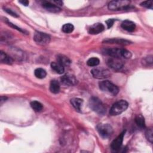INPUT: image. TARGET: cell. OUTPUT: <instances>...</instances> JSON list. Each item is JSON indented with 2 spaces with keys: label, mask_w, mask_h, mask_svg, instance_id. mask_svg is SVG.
I'll list each match as a JSON object with an SVG mask.
<instances>
[{
  "label": "cell",
  "mask_w": 153,
  "mask_h": 153,
  "mask_svg": "<svg viewBox=\"0 0 153 153\" xmlns=\"http://www.w3.org/2000/svg\"><path fill=\"white\" fill-rule=\"evenodd\" d=\"M105 54L109 56L112 57L117 58H124L126 59H130L132 54L130 51H128L124 48H112L106 49L104 51Z\"/></svg>",
  "instance_id": "cell-1"
},
{
  "label": "cell",
  "mask_w": 153,
  "mask_h": 153,
  "mask_svg": "<svg viewBox=\"0 0 153 153\" xmlns=\"http://www.w3.org/2000/svg\"><path fill=\"white\" fill-rule=\"evenodd\" d=\"M90 108L100 115H103L106 113V108L98 97H91L89 100Z\"/></svg>",
  "instance_id": "cell-2"
},
{
  "label": "cell",
  "mask_w": 153,
  "mask_h": 153,
  "mask_svg": "<svg viewBox=\"0 0 153 153\" xmlns=\"http://www.w3.org/2000/svg\"><path fill=\"white\" fill-rule=\"evenodd\" d=\"M99 86L102 91L112 96H116L119 92L118 87L108 80L99 82Z\"/></svg>",
  "instance_id": "cell-3"
},
{
  "label": "cell",
  "mask_w": 153,
  "mask_h": 153,
  "mask_svg": "<svg viewBox=\"0 0 153 153\" xmlns=\"http://www.w3.org/2000/svg\"><path fill=\"white\" fill-rule=\"evenodd\" d=\"M128 106V102L125 100H120L114 103L111 106L109 114L112 116H115L121 114L124 112Z\"/></svg>",
  "instance_id": "cell-4"
},
{
  "label": "cell",
  "mask_w": 153,
  "mask_h": 153,
  "mask_svg": "<svg viewBox=\"0 0 153 153\" xmlns=\"http://www.w3.org/2000/svg\"><path fill=\"white\" fill-rule=\"evenodd\" d=\"M130 1L127 0H118L110 1L108 5V8L111 11L124 10L130 6Z\"/></svg>",
  "instance_id": "cell-5"
},
{
  "label": "cell",
  "mask_w": 153,
  "mask_h": 153,
  "mask_svg": "<svg viewBox=\"0 0 153 153\" xmlns=\"http://www.w3.org/2000/svg\"><path fill=\"white\" fill-rule=\"evenodd\" d=\"M96 128L99 135L103 139L108 138L113 133V128L109 124H99Z\"/></svg>",
  "instance_id": "cell-6"
},
{
  "label": "cell",
  "mask_w": 153,
  "mask_h": 153,
  "mask_svg": "<svg viewBox=\"0 0 153 153\" xmlns=\"http://www.w3.org/2000/svg\"><path fill=\"white\" fill-rule=\"evenodd\" d=\"M91 74L93 76L97 79H105L108 78L111 73L109 71L102 67H96L91 70Z\"/></svg>",
  "instance_id": "cell-7"
},
{
  "label": "cell",
  "mask_w": 153,
  "mask_h": 153,
  "mask_svg": "<svg viewBox=\"0 0 153 153\" xmlns=\"http://www.w3.org/2000/svg\"><path fill=\"white\" fill-rule=\"evenodd\" d=\"M33 40L39 45H44L48 44L50 41V36L44 32L36 31L33 35Z\"/></svg>",
  "instance_id": "cell-8"
},
{
  "label": "cell",
  "mask_w": 153,
  "mask_h": 153,
  "mask_svg": "<svg viewBox=\"0 0 153 153\" xmlns=\"http://www.w3.org/2000/svg\"><path fill=\"white\" fill-rule=\"evenodd\" d=\"M107 65L113 70L119 71L123 68L124 66V62L120 58L111 57L108 60Z\"/></svg>",
  "instance_id": "cell-9"
},
{
  "label": "cell",
  "mask_w": 153,
  "mask_h": 153,
  "mask_svg": "<svg viewBox=\"0 0 153 153\" xmlns=\"http://www.w3.org/2000/svg\"><path fill=\"white\" fill-rule=\"evenodd\" d=\"M60 80L63 84L68 86L75 85L77 83V79L75 76L70 74H66L63 75L60 78Z\"/></svg>",
  "instance_id": "cell-10"
},
{
  "label": "cell",
  "mask_w": 153,
  "mask_h": 153,
  "mask_svg": "<svg viewBox=\"0 0 153 153\" xmlns=\"http://www.w3.org/2000/svg\"><path fill=\"white\" fill-rule=\"evenodd\" d=\"M125 132H126L125 130L123 131L112 142L111 145V147L112 149L114 151H117L121 148L123 141V138H124Z\"/></svg>",
  "instance_id": "cell-11"
},
{
  "label": "cell",
  "mask_w": 153,
  "mask_h": 153,
  "mask_svg": "<svg viewBox=\"0 0 153 153\" xmlns=\"http://www.w3.org/2000/svg\"><path fill=\"white\" fill-rule=\"evenodd\" d=\"M42 6L46 10L54 13H59L61 11V8L57 5L56 4H54L50 1H43L42 3Z\"/></svg>",
  "instance_id": "cell-12"
},
{
  "label": "cell",
  "mask_w": 153,
  "mask_h": 153,
  "mask_svg": "<svg viewBox=\"0 0 153 153\" xmlns=\"http://www.w3.org/2000/svg\"><path fill=\"white\" fill-rule=\"evenodd\" d=\"M105 29L104 25L101 23H96L91 25L88 29V32L91 35H96L102 32Z\"/></svg>",
  "instance_id": "cell-13"
},
{
  "label": "cell",
  "mask_w": 153,
  "mask_h": 153,
  "mask_svg": "<svg viewBox=\"0 0 153 153\" xmlns=\"http://www.w3.org/2000/svg\"><path fill=\"white\" fill-rule=\"evenodd\" d=\"M103 42L106 44H117L120 45H127L130 44L131 42L128 40H126L122 38H111L108 39L103 41Z\"/></svg>",
  "instance_id": "cell-14"
},
{
  "label": "cell",
  "mask_w": 153,
  "mask_h": 153,
  "mask_svg": "<svg viewBox=\"0 0 153 153\" xmlns=\"http://www.w3.org/2000/svg\"><path fill=\"white\" fill-rule=\"evenodd\" d=\"M121 27L128 31V32H133L135 29H136V25L134 22H133L132 21L128 20H126L124 21H123L121 23Z\"/></svg>",
  "instance_id": "cell-15"
},
{
  "label": "cell",
  "mask_w": 153,
  "mask_h": 153,
  "mask_svg": "<svg viewBox=\"0 0 153 153\" xmlns=\"http://www.w3.org/2000/svg\"><path fill=\"white\" fill-rule=\"evenodd\" d=\"M51 69L55 71L57 74H62L65 71V67L63 65L60 63L58 62H53L51 63Z\"/></svg>",
  "instance_id": "cell-16"
},
{
  "label": "cell",
  "mask_w": 153,
  "mask_h": 153,
  "mask_svg": "<svg viewBox=\"0 0 153 153\" xmlns=\"http://www.w3.org/2000/svg\"><path fill=\"white\" fill-rule=\"evenodd\" d=\"M70 102L71 103V105L74 106V108L78 112L81 111V106L83 103V100L80 99V98H78V97H74L71 99Z\"/></svg>",
  "instance_id": "cell-17"
},
{
  "label": "cell",
  "mask_w": 153,
  "mask_h": 153,
  "mask_svg": "<svg viewBox=\"0 0 153 153\" xmlns=\"http://www.w3.org/2000/svg\"><path fill=\"white\" fill-rule=\"evenodd\" d=\"M0 61L2 63L11 65L13 62V59L10 56L7 54L2 51H0Z\"/></svg>",
  "instance_id": "cell-18"
},
{
  "label": "cell",
  "mask_w": 153,
  "mask_h": 153,
  "mask_svg": "<svg viewBox=\"0 0 153 153\" xmlns=\"http://www.w3.org/2000/svg\"><path fill=\"white\" fill-rule=\"evenodd\" d=\"M60 89V86L59 82L55 79L51 80L50 84V90L51 93L54 94H57L59 92Z\"/></svg>",
  "instance_id": "cell-19"
},
{
  "label": "cell",
  "mask_w": 153,
  "mask_h": 153,
  "mask_svg": "<svg viewBox=\"0 0 153 153\" xmlns=\"http://www.w3.org/2000/svg\"><path fill=\"white\" fill-rule=\"evenodd\" d=\"M57 60L58 62H59L60 63L63 65L64 66H68L71 63L70 59L68 57H66L64 55H62V54L57 55Z\"/></svg>",
  "instance_id": "cell-20"
},
{
  "label": "cell",
  "mask_w": 153,
  "mask_h": 153,
  "mask_svg": "<svg viewBox=\"0 0 153 153\" xmlns=\"http://www.w3.org/2000/svg\"><path fill=\"white\" fill-rule=\"evenodd\" d=\"M34 74L36 78L39 79H42L46 76L47 72L42 68H37L35 70Z\"/></svg>",
  "instance_id": "cell-21"
},
{
  "label": "cell",
  "mask_w": 153,
  "mask_h": 153,
  "mask_svg": "<svg viewBox=\"0 0 153 153\" xmlns=\"http://www.w3.org/2000/svg\"><path fill=\"white\" fill-rule=\"evenodd\" d=\"M30 106L35 112H40L42 110L43 108L42 105L39 102L36 100H33L31 102Z\"/></svg>",
  "instance_id": "cell-22"
},
{
  "label": "cell",
  "mask_w": 153,
  "mask_h": 153,
  "mask_svg": "<svg viewBox=\"0 0 153 153\" xmlns=\"http://www.w3.org/2000/svg\"><path fill=\"white\" fill-rule=\"evenodd\" d=\"M135 122L140 128H145V122L143 117L142 115H137L135 118Z\"/></svg>",
  "instance_id": "cell-23"
},
{
  "label": "cell",
  "mask_w": 153,
  "mask_h": 153,
  "mask_svg": "<svg viewBox=\"0 0 153 153\" xmlns=\"http://www.w3.org/2000/svg\"><path fill=\"white\" fill-rule=\"evenodd\" d=\"M62 30L64 33H70L74 30V26L71 23H66L62 26Z\"/></svg>",
  "instance_id": "cell-24"
},
{
  "label": "cell",
  "mask_w": 153,
  "mask_h": 153,
  "mask_svg": "<svg viewBox=\"0 0 153 153\" xmlns=\"http://www.w3.org/2000/svg\"><path fill=\"white\" fill-rule=\"evenodd\" d=\"M100 63V60L97 57H91L87 61V64L89 66H96Z\"/></svg>",
  "instance_id": "cell-25"
},
{
  "label": "cell",
  "mask_w": 153,
  "mask_h": 153,
  "mask_svg": "<svg viewBox=\"0 0 153 153\" xmlns=\"http://www.w3.org/2000/svg\"><path fill=\"white\" fill-rule=\"evenodd\" d=\"M145 136L146 139L152 143L153 142V131L151 128L146 130L145 131Z\"/></svg>",
  "instance_id": "cell-26"
},
{
  "label": "cell",
  "mask_w": 153,
  "mask_h": 153,
  "mask_svg": "<svg viewBox=\"0 0 153 153\" xmlns=\"http://www.w3.org/2000/svg\"><path fill=\"white\" fill-rule=\"evenodd\" d=\"M5 22L7 23V24L9 26H10V27H13V28H14V29H16V30H17L20 31V32H22V33H24L27 34V32L26 30H23L22 29H21V28L19 27L18 26H17L16 25H15L14 24L12 23L11 22H10V21H8V20H7V19H5Z\"/></svg>",
  "instance_id": "cell-27"
},
{
  "label": "cell",
  "mask_w": 153,
  "mask_h": 153,
  "mask_svg": "<svg viewBox=\"0 0 153 153\" xmlns=\"http://www.w3.org/2000/svg\"><path fill=\"white\" fill-rule=\"evenodd\" d=\"M140 6L145 7L146 8L152 9V1H146L140 3Z\"/></svg>",
  "instance_id": "cell-28"
},
{
  "label": "cell",
  "mask_w": 153,
  "mask_h": 153,
  "mask_svg": "<svg viewBox=\"0 0 153 153\" xmlns=\"http://www.w3.org/2000/svg\"><path fill=\"white\" fill-rule=\"evenodd\" d=\"M4 10L7 13H8L9 14H10L11 16H13V17H18L19 16L17 15V13H16L14 11H13L11 9H9V8H4Z\"/></svg>",
  "instance_id": "cell-29"
},
{
  "label": "cell",
  "mask_w": 153,
  "mask_h": 153,
  "mask_svg": "<svg viewBox=\"0 0 153 153\" xmlns=\"http://www.w3.org/2000/svg\"><path fill=\"white\" fill-rule=\"evenodd\" d=\"M115 20L114 19H108V20H107L106 21V23L108 28H110V27H111L112 26Z\"/></svg>",
  "instance_id": "cell-30"
},
{
  "label": "cell",
  "mask_w": 153,
  "mask_h": 153,
  "mask_svg": "<svg viewBox=\"0 0 153 153\" xmlns=\"http://www.w3.org/2000/svg\"><path fill=\"white\" fill-rule=\"evenodd\" d=\"M19 3H20V4H22L23 5H25V6H27V5H28V4H29V2L28 1H27V0L19 1Z\"/></svg>",
  "instance_id": "cell-31"
},
{
  "label": "cell",
  "mask_w": 153,
  "mask_h": 153,
  "mask_svg": "<svg viewBox=\"0 0 153 153\" xmlns=\"http://www.w3.org/2000/svg\"><path fill=\"white\" fill-rule=\"evenodd\" d=\"M7 99V97L5 96H1V99H0V103L1 105H2L4 102H5Z\"/></svg>",
  "instance_id": "cell-32"
}]
</instances>
